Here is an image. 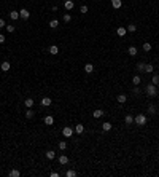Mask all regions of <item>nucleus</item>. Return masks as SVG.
I'll return each instance as SVG.
<instances>
[{"mask_svg":"<svg viewBox=\"0 0 159 177\" xmlns=\"http://www.w3.org/2000/svg\"><path fill=\"white\" fill-rule=\"evenodd\" d=\"M145 93L148 94L150 97H154V96H156V93H157V86H156V85H153V83L146 85V86H145Z\"/></svg>","mask_w":159,"mask_h":177,"instance_id":"obj_1","label":"nucleus"},{"mask_svg":"<svg viewBox=\"0 0 159 177\" xmlns=\"http://www.w3.org/2000/svg\"><path fill=\"white\" fill-rule=\"evenodd\" d=\"M146 121H148V118H146V115H143V113H140V115H137L134 118V123L137 126H145Z\"/></svg>","mask_w":159,"mask_h":177,"instance_id":"obj_2","label":"nucleus"},{"mask_svg":"<svg viewBox=\"0 0 159 177\" xmlns=\"http://www.w3.org/2000/svg\"><path fill=\"white\" fill-rule=\"evenodd\" d=\"M73 132H75V129L73 128H70V126H65V128H64L62 129V136H64V137H72V136H73Z\"/></svg>","mask_w":159,"mask_h":177,"instance_id":"obj_3","label":"nucleus"},{"mask_svg":"<svg viewBox=\"0 0 159 177\" xmlns=\"http://www.w3.org/2000/svg\"><path fill=\"white\" fill-rule=\"evenodd\" d=\"M64 8H65L67 11L73 10L75 8V2H73V0H65V2H64Z\"/></svg>","mask_w":159,"mask_h":177,"instance_id":"obj_4","label":"nucleus"},{"mask_svg":"<svg viewBox=\"0 0 159 177\" xmlns=\"http://www.w3.org/2000/svg\"><path fill=\"white\" fill-rule=\"evenodd\" d=\"M19 16L22 18V19H29V18H30V13H29L27 8H21L19 10Z\"/></svg>","mask_w":159,"mask_h":177,"instance_id":"obj_5","label":"nucleus"},{"mask_svg":"<svg viewBox=\"0 0 159 177\" xmlns=\"http://www.w3.org/2000/svg\"><path fill=\"white\" fill-rule=\"evenodd\" d=\"M45 125H46V126L54 125V116H52V115H46V116H45Z\"/></svg>","mask_w":159,"mask_h":177,"instance_id":"obj_6","label":"nucleus"},{"mask_svg":"<svg viewBox=\"0 0 159 177\" xmlns=\"http://www.w3.org/2000/svg\"><path fill=\"white\" fill-rule=\"evenodd\" d=\"M111 7L115 10H119L122 7V0H111Z\"/></svg>","mask_w":159,"mask_h":177,"instance_id":"obj_7","label":"nucleus"},{"mask_svg":"<svg viewBox=\"0 0 159 177\" xmlns=\"http://www.w3.org/2000/svg\"><path fill=\"white\" fill-rule=\"evenodd\" d=\"M19 11H16V10H13V11H10V19H13V21H17L19 19Z\"/></svg>","mask_w":159,"mask_h":177,"instance_id":"obj_8","label":"nucleus"},{"mask_svg":"<svg viewBox=\"0 0 159 177\" xmlns=\"http://www.w3.org/2000/svg\"><path fill=\"white\" fill-rule=\"evenodd\" d=\"M116 34L119 35V37H124V35L127 34V29H126V27H122V26H119V27L116 29Z\"/></svg>","mask_w":159,"mask_h":177,"instance_id":"obj_9","label":"nucleus"},{"mask_svg":"<svg viewBox=\"0 0 159 177\" xmlns=\"http://www.w3.org/2000/svg\"><path fill=\"white\" fill-rule=\"evenodd\" d=\"M10 67H11V64H10L8 61H3L2 64H0V69H2L3 72H8V70H10Z\"/></svg>","mask_w":159,"mask_h":177,"instance_id":"obj_10","label":"nucleus"},{"mask_svg":"<svg viewBox=\"0 0 159 177\" xmlns=\"http://www.w3.org/2000/svg\"><path fill=\"white\" fill-rule=\"evenodd\" d=\"M57 160H59V163H61L62 166H65V164H68V156H67V155H61V156L57 158Z\"/></svg>","mask_w":159,"mask_h":177,"instance_id":"obj_11","label":"nucleus"},{"mask_svg":"<svg viewBox=\"0 0 159 177\" xmlns=\"http://www.w3.org/2000/svg\"><path fill=\"white\" fill-rule=\"evenodd\" d=\"M116 101L119 102V104H126V102H127V96H126V94H118Z\"/></svg>","mask_w":159,"mask_h":177,"instance_id":"obj_12","label":"nucleus"},{"mask_svg":"<svg viewBox=\"0 0 159 177\" xmlns=\"http://www.w3.org/2000/svg\"><path fill=\"white\" fill-rule=\"evenodd\" d=\"M92 116H94V118H102V116H103V110H102V109L94 110V112H92Z\"/></svg>","mask_w":159,"mask_h":177,"instance_id":"obj_13","label":"nucleus"},{"mask_svg":"<svg viewBox=\"0 0 159 177\" xmlns=\"http://www.w3.org/2000/svg\"><path fill=\"white\" fill-rule=\"evenodd\" d=\"M51 104H52L51 97H43V99H42V105H43V107H49Z\"/></svg>","mask_w":159,"mask_h":177,"instance_id":"obj_14","label":"nucleus"},{"mask_svg":"<svg viewBox=\"0 0 159 177\" xmlns=\"http://www.w3.org/2000/svg\"><path fill=\"white\" fill-rule=\"evenodd\" d=\"M111 123H108V121H105L103 125H102V129H103V132H108V131H111Z\"/></svg>","mask_w":159,"mask_h":177,"instance_id":"obj_15","label":"nucleus"},{"mask_svg":"<svg viewBox=\"0 0 159 177\" xmlns=\"http://www.w3.org/2000/svg\"><path fill=\"white\" fill-rule=\"evenodd\" d=\"M48 51H49V54H52V56H56V54H57V53H59V48H57V46H56V45H51Z\"/></svg>","mask_w":159,"mask_h":177,"instance_id":"obj_16","label":"nucleus"},{"mask_svg":"<svg viewBox=\"0 0 159 177\" xmlns=\"http://www.w3.org/2000/svg\"><path fill=\"white\" fill-rule=\"evenodd\" d=\"M140 81H142L140 75H134V77H132V83H134V86H138V85H140Z\"/></svg>","mask_w":159,"mask_h":177,"instance_id":"obj_17","label":"nucleus"},{"mask_svg":"<svg viewBox=\"0 0 159 177\" xmlns=\"http://www.w3.org/2000/svg\"><path fill=\"white\" fill-rule=\"evenodd\" d=\"M75 132H76V134H83V132H84V126L81 125V123H80V125H76V126H75Z\"/></svg>","mask_w":159,"mask_h":177,"instance_id":"obj_18","label":"nucleus"},{"mask_svg":"<svg viewBox=\"0 0 159 177\" xmlns=\"http://www.w3.org/2000/svg\"><path fill=\"white\" fill-rule=\"evenodd\" d=\"M124 123H126L127 126H131L132 123H134V116H132V115H126V118H124Z\"/></svg>","mask_w":159,"mask_h":177,"instance_id":"obj_19","label":"nucleus"},{"mask_svg":"<svg viewBox=\"0 0 159 177\" xmlns=\"http://www.w3.org/2000/svg\"><path fill=\"white\" fill-rule=\"evenodd\" d=\"M153 70H154L153 64H145V70H143V72H146V73H153Z\"/></svg>","mask_w":159,"mask_h":177,"instance_id":"obj_20","label":"nucleus"},{"mask_svg":"<svg viewBox=\"0 0 159 177\" xmlns=\"http://www.w3.org/2000/svg\"><path fill=\"white\" fill-rule=\"evenodd\" d=\"M24 104H26V107H27V109H32L35 102H33V99H30V97H29V99H26V101H24Z\"/></svg>","mask_w":159,"mask_h":177,"instance_id":"obj_21","label":"nucleus"},{"mask_svg":"<svg viewBox=\"0 0 159 177\" xmlns=\"http://www.w3.org/2000/svg\"><path fill=\"white\" fill-rule=\"evenodd\" d=\"M84 72L86 73H92L94 72V66H92V64H86V66H84Z\"/></svg>","mask_w":159,"mask_h":177,"instance_id":"obj_22","label":"nucleus"},{"mask_svg":"<svg viewBox=\"0 0 159 177\" xmlns=\"http://www.w3.org/2000/svg\"><path fill=\"white\" fill-rule=\"evenodd\" d=\"M156 110H157L156 105H153V104L148 105V113H150V115H154V113H156Z\"/></svg>","mask_w":159,"mask_h":177,"instance_id":"obj_23","label":"nucleus"},{"mask_svg":"<svg viewBox=\"0 0 159 177\" xmlns=\"http://www.w3.org/2000/svg\"><path fill=\"white\" fill-rule=\"evenodd\" d=\"M46 155V158H48V160H54V156H56V153H54V150H48L45 153Z\"/></svg>","mask_w":159,"mask_h":177,"instance_id":"obj_24","label":"nucleus"},{"mask_svg":"<svg viewBox=\"0 0 159 177\" xmlns=\"http://www.w3.org/2000/svg\"><path fill=\"white\" fill-rule=\"evenodd\" d=\"M8 175H10V177H19V175H21V172H19L17 169H11Z\"/></svg>","mask_w":159,"mask_h":177,"instance_id":"obj_25","label":"nucleus"},{"mask_svg":"<svg viewBox=\"0 0 159 177\" xmlns=\"http://www.w3.org/2000/svg\"><path fill=\"white\" fill-rule=\"evenodd\" d=\"M33 115H35V113H33V110H32V109H27V110H26V118H27V120L33 118Z\"/></svg>","mask_w":159,"mask_h":177,"instance_id":"obj_26","label":"nucleus"},{"mask_svg":"<svg viewBox=\"0 0 159 177\" xmlns=\"http://www.w3.org/2000/svg\"><path fill=\"white\" fill-rule=\"evenodd\" d=\"M127 51H129V54H131V56H137V53H138L135 46H129V50H127Z\"/></svg>","mask_w":159,"mask_h":177,"instance_id":"obj_27","label":"nucleus"},{"mask_svg":"<svg viewBox=\"0 0 159 177\" xmlns=\"http://www.w3.org/2000/svg\"><path fill=\"white\" fill-rule=\"evenodd\" d=\"M57 26H59V21L57 19H51L49 21V27L51 29H57Z\"/></svg>","mask_w":159,"mask_h":177,"instance_id":"obj_28","label":"nucleus"},{"mask_svg":"<svg viewBox=\"0 0 159 177\" xmlns=\"http://www.w3.org/2000/svg\"><path fill=\"white\" fill-rule=\"evenodd\" d=\"M76 175V171H73V169H67L65 171V177H75Z\"/></svg>","mask_w":159,"mask_h":177,"instance_id":"obj_29","label":"nucleus"},{"mask_svg":"<svg viewBox=\"0 0 159 177\" xmlns=\"http://www.w3.org/2000/svg\"><path fill=\"white\" fill-rule=\"evenodd\" d=\"M151 83H153V85H156V86H159V75H157V73H156V75H153Z\"/></svg>","mask_w":159,"mask_h":177,"instance_id":"obj_30","label":"nucleus"},{"mask_svg":"<svg viewBox=\"0 0 159 177\" xmlns=\"http://www.w3.org/2000/svg\"><path fill=\"white\" fill-rule=\"evenodd\" d=\"M126 29H127V32H131V34H132V32H135V31H137V26H135V24H129Z\"/></svg>","mask_w":159,"mask_h":177,"instance_id":"obj_31","label":"nucleus"},{"mask_svg":"<svg viewBox=\"0 0 159 177\" xmlns=\"http://www.w3.org/2000/svg\"><path fill=\"white\" fill-rule=\"evenodd\" d=\"M62 19H64V22H70L72 21V14H68V13H65L62 16Z\"/></svg>","mask_w":159,"mask_h":177,"instance_id":"obj_32","label":"nucleus"},{"mask_svg":"<svg viewBox=\"0 0 159 177\" xmlns=\"http://www.w3.org/2000/svg\"><path fill=\"white\" fill-rule=\"evenodd\" d=\"M67 149V142H65V140H62V142H59V150H65Z\"/></svg>","mask_w":159,"mask_h":177,"instance_id":"obj_33","label":"nucleus"},{"mask_svg":"<svg viewBox=\"0 0 159 177\" xmlns=\"http://www.w3.org/2000/svg\"><path fill=\"white\" fill-rule=\"evenodd\" d=\"M87 10H89V8H87V5H83V7H80V13L81 14H86Z\"/></svg>","mask_w":159,"mask_h":177,"instance_id":"obj_34","label":"nucleus"},{"mask_svg":"<svg viewBox=\"0 0 159 177\" xmlns=\"http://www.w3.org/2000/svg\"><path fill=\"white\" fill-rule=\"evenodd\" d=\"M143 51H151V43L145 42V43H143Z\"/></svg>","mask_w":159,"mask_h":177,"instance_id":"obj_35","label":"nucleus"},{"mask_svg":"<svg viewBox=\"0 0 159 177\" xmlns=\"http://www.w3.org/2000/svg\"><path fill=\"white\" fill-rule=\"evenodd\" d=\"M137 70H138V72H143V70H145V64L143 62H138L137 64Z\"/></svg>","mask_w":159,"mask_h":177,"instance_id":"obj_36","label":"nucleus"},{"mask_svg":"<svg viewBox=\"0 0 159 177\" xmlns=\"http://www.w3.org/2000/svg\"><path fill=\"white\" fill-rule=\"evenodd\" d=\"M14 29H16V27H14L13 24H10V26H7V31H8L10 34H13V32H14Z\"/></svg>","mask_w":159,"mask_h":177,"instance_id":"obj_37","label":"nucleus"},{"mask_svg":"<svg viewBox=\"0 0 159 177\" xmlns=\"http://www.w3.org/2000/svg\"><path fill=\"white\" fill-rule=\"evenodd\" d=\"M3 27H7V22H5L3 18H0V29H3Z\"/></svg>","mask_w":159,"mask_h":177,"instance_id":"obj_38","label":"nucleus"},{"mask_svg":"<svg viewBox=\"0 0 159 177\" xmlns=\"http://www.w3.org/2000/svg\"><path fill=\"white\" fill-rule=\"evenodd\" d=\"M51 177H59V172H56V171H52V172H49Z\"/></svg>","mask_w":159,"mask_h":177,"instance_id":"obj_39","label":"nucleus"},{"mask_svg":"<svg viewBox=\"0 0 159 177\" xmlns=\"http://www.w3.org/2000/svg\"><path fill=\"white\" fill-rule=\"evenodd\" d=\"M0 43H5V37H3V34H0Z\"/></svg>","mask_w":159,"mask_h":177,"instance_id":"obj_40","label":"nucleus"},{"mask_svg":"<svg viewBox=\"0 0 159 177\" xmlns=\"http://www.w3.org/2000/svg\"><path fill=\"white\" fill-rule=\"evenodd\" d=\"M134 93H135V94H138V93H140V88L135 86V88H134Z\"/></svg>","mask_w":159,"mask_h":177,"instance_id":"obj_41","label":"nucleus"}]
</instances>
